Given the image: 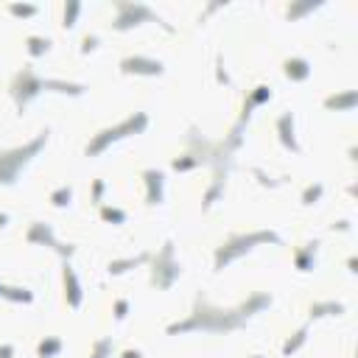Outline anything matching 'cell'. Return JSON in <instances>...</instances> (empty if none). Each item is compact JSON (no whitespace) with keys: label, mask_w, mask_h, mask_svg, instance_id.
<instances>
[{"label":"cell","mask_w":358,"mask_h":358,"mask_svg":"<svg viewBox=\"0 0 358 358\" xmlns=\"http://www.w3.org/2000/svg\"><path fill=\"white\" fill-rule=\"evenodd\" d=\"M123 70H143V73H160V62H143V59H126Z\"/></svg>","instance_id":"cell-1"},{"label":"cell","mask_w":358,"mask_h":358,"mask_svg":"<svg viewBox=\"0 0 358 358\" xmlns=\"http://www.w3.org/2000/svg\"><path fill=\"white\" fill-rule=\"evenodd\" d=\"M286 73L288 76H294V79H305V76H308V64L299 62V59H294V62L286 64Z\"/></svg>","instance_id":"cell-2"},{"label":"cell","mask_w":358,"mask_h":358,"mask_svg":"<svg viewBox=\"0 0 358 358\" xmlns=\"http://www.w3.org/2000/svg\"><path fill=\"white\" fill-rule=\"evenodd\" d=\"M54 350H59V341H51V344H42V347H39V353H42V356H48V353H54Z\"/></svg>","instance_id":"cell-3"}]
</instances>
